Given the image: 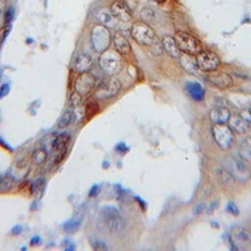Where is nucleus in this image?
<instances>
[{
  "label": "nucleus",
  "instance_id": "dca6fc26",
  "mask_svg": "<svg viewBox=\"0 0 251 251\" xmlns=\"http://www.w3.org/2000/svg\"><path fill=\"white\" fill-rule=\"evenodd\" d=\"M112 42H114V49H115V52H118L121 56H124V55H129V53L132 52V46H130V42H129V39L126 37V36H123L121 33H117V34H114V39H112Z\"/></svg>",
  "mask_w": 251,
  "mask_h": 251
},
{
  "label": "nucleus",
  "instance_id": "20e7f679",
  "mask_svg": "<svg viewBox=\"0 0 251 251\" xmlns=\"http://www.w3.org/2000/svg\"><path fill=\"white\" fill-rule=\"evenodd\" d=\"M132 37L135 39L136 43H139V45H142V46H145L148 49L158 40L155 31L145 23H136L132 27Z\"/></svg>",
  "mask_w": 251,
  "mask_h": 251
},
{
  "label": "nucleus",
  "instance_id": "7c9ffc66",
  "mask_svg": "<svg viewBox=\"0 0 251 251\" xmlns=\"http://www.w3.org/2000/svg\"><path fill=\"white\" fill-rule=\"evenodd\" d=\"M217 207H219V201L216 200V201H213V202H211V204H210V205H208V207L205 208V211H207L208 214H213V211H214V210H216Z\"/></svg>",
  "mask_w": 251,
  "mask_h": 251
},
{
  "label": "nucleus",
  "instance_id": "72a5a7b5",
  "mask_svg": "<svg viewBox=\"0 0 251 251\" xmlns=\"http://www.w3.org/2000/svg\"><path fill=\"white\" fill-rule=\"evenodd\" d=\"M93 248L95 250H108L103 242H93Z\"/></svg>",
  "mask_w": 251,
  "mask_h": 251
},
{
  "label": "nucleus",
  "instance_id": "412c9836",
  "mask_svg": "<svg viewBox=\"0 0 251 251\" xmlns=\"http://www.w3.org/2000/svg\"><path fill=\"white\" fill-rule=\"evenodd\" d=\"M179 59H180V64H182V67L185 68V71H188V73H191V74H197V73L200 71L198 64H197V58H195L194 55L183 53V55L179 56Z\"/></svg>",
  "mask_w": 251,
  "mask_h": 251
},
{
  "label": "nucleus",
  "instance_id": "c9c22d12",
  "mask_svg": "<svg viewBox=\"0 0 251 251\" xmlns=\"http://www.w3.org/2000/svg\"><path fill=\"white\" fill-rule=\"evenodd\" d=\"M6 90H9V87H8V86H3L2 92H0V98H3V96H5V92H6Z\"/></svg>",
  "mask_w": 251,
  "mask_h": 251
},
{
  "label": "nucleus",
  "instance_id": "393cba45",
  "mask_svg": "<svg viewBox=\"0 0 251 251\" xmlns=\"http://www.w3.org/2000/svg\"><path fill=\"white\" fill-rule=\"evenodd\" d=\"M48 160V151L45 148H37L34 152H33V157H31V161L36 164V166H43Z\"/></svg>",
  "mask_w": 251,
  "mask_h": 251
},
{
  "label": "nucleus",
  "instance_id": "a878e982",
  "mask_svg": "<svg viewBox=\"0 0 251 251\" xmlns=\"http://www.w3.org/2000/svg\"><path fill=\"white\" fill-rule=\"evenodd\" d=\"M73 120H74V114H73V111H64V114L61 115V118H59V121H58V129H67V127H70V124L73 123Z\"/></svg>",
  "mask_w": 251,
  "mask_h": 251
},
{
  "label": "nucleus",
  "instance_id": "cd10ccee",
  "mask_svg": "<svg viewBox=\"0 0 251 251\" xmlns=\"http://www.w3.org/2000/svg\"><path fill=\"white\" fill-rule=\"evenodd\" d=\"M12 186H14V177L12 176H5V177L0 179V191L2 192L9 191Z\"/></svg>",
  "mask_w": 251,
  "mask_h": 251
},
{
  "label": "nucleus",
  "instance_id": "f704fd0d",
  "mask_svg": "<svg viewBox=\"0 0 251 251\" xmlns=\"http://www.w3.org/2000/svg\"><path fill=\"white\" fill-rule=\"evenodd\" d=\"M204 207H205L204 204H198V205H197V207L194 208V214H195V216H198V214H201V211L204 210Z\"/></svg>",
  "mask_w": 251,
  "mask_h": 251
},
{
  "label": "nucleus",
  "instance_id": "6ab92c4d",
  "mask_svg": "<svg viewBox=\"0 0 251 251\" xmlns=\"http://www.w3.org/2000/svg\"><path fill=\"white\" fill-rule=\"evenodd\" d=\"M229 127L232 129V132L235 133H245L250 129V123L242 118L241 115H230L229 118Z\"/></svg>",
  "mask_w": 251,
  "mask_h": 251
},
{
  "label": "nucleus",
  "instance_id": "9d476101",
  "mask_svg": "<svg viewBox=\"0 0 251 251\" xmlns=\"http://www.w3.org/2000/svg\"><path fill=\"white\" fill-rule=\"evenodd\" d=\"M96 87V78L89 74V73H83L78 74V77L74 81V92H77L81 96L90 95Z\"/></svg>",
  "mask_w": 251,
  "mask_h": 251
},
{
  "label": "nucleus",
  "instance_id": "c85d7f7f",
  "mask_svg": "<svg viewBox=\"0 0 251 251\" xmlns=\"http://www.w3.org/2000/svg\"><path fill=\"white\" fill-rule=\"evenodd\" d=\"M70 105H71L73 108L81 106V95H78L77 92H74V93L71 95V98H70Z\"/></svg>",
  "mask_w": 251,
  "mask_h": 251
},
{
  "label": "nucleus",
  "instance_id": "4be33fe9",
  "mask_svg": "<svg viewBox=\"0 0 251 251\" xmlns=\"http://www.w3.org/2000/svg\"><path fill=\"white\" fill-rule=\"evenodd\" d=\"M217 176H219V182L225 186V188H230V186H233V177H232V175L229 173V170L225 167V166H219L217 167Z\"/></svg>",
  "mask_w": 251,
  "mask_h": 251
},
{
  "label": "nucleus",
  "instance_id": "0eeeda50",
  "mask_svg": "<svg viewBox=\"0 0 251 251\" xmlns=\"http://www.w3.org/2000/svg\"><path fill=\"white\" fill-rule=\"evenodd\" d=\"M225 167L229 170V173L232 175L233 180L236 182H247L251 179V170L248 169V166L244 163V160L239 158H229L225 164Z\"/></svg>",
  "mask_w": 251,
  "mask_h": 251
},
{
  "label": "nucleus",
  "instance_id": "f3484780",
  "mask_svg": "<svg viewBox=\"0 0 251 251\" xmlns=\"http://www.w3.org/2000/svg\"><path fill=\"white\" fill-rule=\"evenodd\" d=\"M93 65V58L92 55L89 53H80L77 58H75V62H74V71L77 74H83V73H87Z\"/></svg>",
  "mask_w": 251,
  "mask_h": 251
},
{
  "label": "nucleus",
  "instance_id": "2eb2a0df",
  "mask_svg": "<svg viewBox=\"0 0 251 251\" xmlns=\"http://www.w3.org/2000/svg\"><path fill=\"white\" fill-rule=\"evenodd\" d=\"M185 90L189 95V98L197 102H201L205 98V87L200 81H186Z\"/></svg>",
  "mask_w": 251,
  "mask_h": 251
},
{
  "label": "nucleus",
  "instance_id": "423d86ee",
  "mask_svg": "<svg viewBox=\"0 0 251 251\" xmlns=\"http://www.w3.org/2000/svg\"><path fill=\"white\" fill-rule=\"evenodd\" d=\"M175 40L180 49V52L183 53H188V55H198L201 50H202V46L200 43V40H197L194 36L188 34V33H177L175 36Z\"/></svg>",
  "mask_w": 251,
  "mask_h": 251
},
{
  "label": "nucleus",
  "instance_id": "c756f323",
  "mask_svg": "<svg viewBox=\"0 0 251 251\" xmlns=\"http://www.w3.org/2000/svg\"><path fill=\"white\" fill-rule=\"evenodd\" d=\"M226 211H227V213H230V214H233V216H238V214H239V208L236 207V204H235L233 201H229V202H227V205H226Z\"/></svg>",
  "mask_w": 251,
  "mask_h": 251
},
{
  "label": "nucleus",
  "instance_id": "b1692460",
  "mask_svg": "<svg viewBox=\"0 0 251 251\" xmlns=\"http://www.w3.org/2000/svg\"><path fill=\"white\" fill-rule=\"evenodd\" d=\"M112 14H111V11L109 9H99L98 12H96V21H98V24H100V25H111V23H112Z\"/></svg>",
  "mask_w": 251,
  "mask_h": 251
},
{
  "label": "nucleus",
  "instance_id": "f03ea898",
  "mask_svg": "<svg viewBox=\"0 0 251 251\" xmlns=\"http://www.w3.org/2000/svg\"><path fill=\"white\" fill-rule=\"evenodd\" d=\"M111 42H112V37H111V31L108 30V27L98 24L92 28L90 43H92V48L95 52L103 53L111 46Z\"/></svg>",
  "mask_w": 251,
  "mask_h": 251
},
{
  "label": "nucleus",
  "instance_id": "5701e85b",
  "mask_svg": "<svg viewBox=\"0 0 251 251\" xmlns=\"http://www.w3.org/2000/svg\"><path fill=\"white\" fill-rule=\"evenodd\" d=\"M239 155L244 161H251V136L242 139L239 145Z\"/></svg>",
  "mask_w": 251,
  "mask_h": 251
},
{
  "label": "nucleus",
  "instance_id": "39448f33",
  "mask_svg": "<svg viewBox=\"0 0 251 251\" xmlns=\"http://www.w3.org/2000/svg\"><path fill=\"white\" fill-rule=\"evenodd\" d=\"M213 138H214L216 144L225 151H229L235 144V135H233L232 129L226 124H214Z\"/></svg>",
  "mask_w": 251,
  "mask_h": 251
},
{
  "label": "nucleus",
  "instance_id": "a211bd4d",
  "mask_svg": "<svg viewBox=\"0 0 251 251\" xmlns=\"http://www.w3.org/2000/svg\"><path fill=\"white\" fill-rule=\"evenodd\" d=\"M230 118V112L225 106H216L210 111V120L214 124H226Z\"/></svg>",
  "mask_w": 251,
  "mask_h": 251
},
{
  "label": "nucleus",
  "instance_id": "4468645a",
  "mask_svg": "<svg viewBox=\"0 0 251 251\" xmlns=\"http://www.w3.org/2000/svg\"><path fill=\"white\" fill-rule=\"evenodd\" d=\"M232 239L235 241L238 248H244V250L251 248V233L242 226H238L232 230Z\"/></svg>",
  "mask_w": 251,
  "mask_h": 251
},
{
  "label": "nucleus",
  "instance_id": "1a4fd4ad",
  "mask_svg": "<svg viewBox=\"0 0 251 251\" xmlns=\"http://www.w3.org/2000/svg\"><path fill=\"white\" fill-rule=\"evenodd\" d=\"M120 90H121L120 80L115 77H111L99 86V89L96 90L95 95H96V99H99V100H109V99L115 98L120 93Z\"/></svg>",
  "mask_w": 251,
  "mask_h": 251
},
{
  "label": "nucleus",
  "instance_id": "2f4dec72",
  "mask_svg": "<svg viewBox=\"0 0 251 251\" xmlns=\"http://www.w3.org/2000/svg\"><path fill=\"white\" fill-rule=\"evenodd\" d=\"M77 222H70L67 226H65V230H68V232H73V230H75L77 227H78V225H75Z\"/></svg>",
  "mask_w": 251,
  "mask_h": 251
},
{
  "label": "nucleus",
  "instance_id": "aec40b11",
  "mask_svg": "<svg viewBox=\"0 0 251 251\" xmlns=\"http://www.w3.org/2000/svg\"><path fill=\"white\" fill-rule=\"evenodd\" d=\"M161 42H163L164 52H167L173 58H179L180 56V49H179V46H177V43L175 40V36H164L161 39Z\"/></svg>",
  "mask_w": 251,
  "mask_h": 251
},
{
  "label": "nucleus",
  "instance_id": "e433bc0d",
  "mask_svg": "<svg viewBox=\"0 0 251 251\" xmlns=\"http://www.w3.org/2000/svg\"><path fill=\"white\" fill-rule=\"evenodd\" d=\"M157 2H158V3H164V2H166V0H157Z\"/></svg>",
  "mask_w": 251,
  "mask_h": 251
},
{
  "label": "nucleus",
  "instance_id": "9b49d317",
  "mask_svg": "<svg viewBox=\"0 0 251 251\" xmlns=\"http://www.w3.org/2000/svg\"><path fill=\"white\" fill-rule=\"evenodd\" d=\"M109 11H111L112 17L117 18L121 23H127V21L132 20V11H130V8L127 6V3H126L124 0H115V2L111 5Z\"/></svg>",
  "mask_w": 251,
  "mask_h": 251
},
{
  "label": "nucleus",
  "instance_id": "f8f14e48",
  "mask_svg": "<svg viewBox=\"0 0 251 251\" xmlns=\"http://www.w3.org/2000/svg\"><path fill=\"white\" fill-rule=\"evenodd\" d=\"M70 142H71L70 133H61V135H58V136L55 138V141H53V151H55V155L58 157V158H56V163H59V161L64 160Z\"/></svg>",
  "mask_w": 251,
  "mask_h": 251
},
{
  "label": "nucleus",
  "instance_id": "bb28decb",
  "mask_svg": "<svg viewBox=\"0 0 251 251\" xmlns=\"http://www.w3.org/2000/svg\"><path fill=\"white\" fill-rule=\"evenodd\" d=\"M141 17H142V20H144L145 24H151V23L155 21V12L151 8H144L141 11Z\"/></svg>",
  "mask_w": 251,
  "mask_h": 251
},
{
  "label": "nucleus",
  "instance_id": "ddd939ff",
  "mask_svg": "<svg viewBox=\"0 0 251 251\" xmlns=\"http://www.w3.org/2000/svg\"><path fill=\"white\" fill-rule=\"evenodd\" d=\"M207 80L214 87H219V89H227L233 83L232 77L229 74H226V73H222V71H211V73H208Z\"/></svg>",
  "mask_w": 251,
  "mask_h": 251
},
{
  "label": "nucleus",
  "instance_id": "7ed1b4c3",
  "mask_svg": "<svg viewBox=\"0 0 251 251\" xmlns=\"http://www.w3.org/2000/svg\"><path fill=\"white\" fill-rule=\"evenodd\" d=\"M99 67L108 75H115L123 70L121 55L115 50H105L99 56Z\"/></svg>",
  "mask_w": 251,
  "mask_h": 251
},
{
  "label": "nucleus",
  "instance_id": "473e14b6",
  "mask_svg": "<svg viewBox=\"0 0 251 251\" xmlns=\"http://www.w3.org/2000/svg\"><path fill=\"white\" fill-rule=\"evenodd\" d=\"M241 117H242V118H245L248 123H251V109H245V111L241 114Z\"/></svg>",
  "mask_w": 251,
  "mask_h": 251
},
{
  "label": "nucleus",
  "instance_id": "f257e3e1",
  "mask_svg": "<svg viewBox=\"0 0 251 251\" xmlns=\"http://www.w3.org/2000/svg\"><path fill=\"white\" fill-rule=\"evenodd\" d=\"M99 226L108 233H121L126 226V222L117 208L103 207L99 214Z\"/></svg>",
  "mask_w": 251,
  "mask_h": 251
},
{
  "label": "nucleus",
  "instance_id": "6e6552de",
  "mask_svg": "<svg viewBox=\"0 0 251 251\" xmlns=\"http://www.w3.org/2000/svg\"><path fill=\"white\" fill-rule=\"evenodd\" d=\"M195 58H197V64H198L200 71L211 73V71H216L220 67V58L211 50H204L202 49L198 55H195Z\"/></svg>",
  "mask_w": 251,
  "mask_h": 251
}]
</instances>
